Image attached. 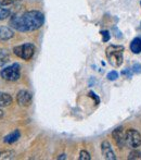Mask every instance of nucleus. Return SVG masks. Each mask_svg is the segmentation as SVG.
Here are the masks:
<instances>
[{"mask_svg":"<svg viewBox=\"0 0 141 160\" xmlns=\"http://www.w3.org/2000/svg\"><path fill=\"white\" fill-rule=\"evenodd\" d=\"M45 23V15L38 10H31L21 14H13L10 19V28L19 32H33Z\"/></svg>","mask_w":141,"mask_h":160,"instance_id":"obj_1","label":"nucleus"},{"mask_svg":"<svg viewBox=\"0 0 141 160\" xmlns=\"http://www.w3.org/2000/svg\"><path fill=\"white\" fill-rule=\"evenodd\" d=\"M125 48L120 45H110L106 49V55L109 62L113 67H120L123 63V52Z\"/></svg>","mask_w":141,"mask_h":160,"instance_id":"obj_2","label":"nucleus"},{"mask_svg":"<svg viewBox=\"0 0 141 160\" xmlns=\"http://www.w3.org/2000/svg\"><path fill=\"white\" fill-rule=\"evenodd\" d=\"M35 46L31 42H25V44L19 45L13 48V53L20 59H23L25 61H28L33 58L35 53Z\"/></svg>","mask_w":141,"mask_h":160,"instance_id":"obj_3","label":"nucleus"},{"mask_svg":"<svg viewBox=\"0 0 141 160\" xmlns=\"http://www.w3.org/2000/svg\"><path fill=\"white\" fill-rule=\"evenodd\" d=\"M0 75L3 80L8 82H15L21 78V65L19 63H13L9 67L2 69Z\"/></svg>","mask_w":141,"mask_h":160,"instance_id":"obj_4","label":"nucleus"},{"mask_svg":"<svg viewBox=\"0 0 141 160\" xmlns=\"http://www.w3.org/2000/svg\"><path fill=\"white\" fill-rule=\"evenodd\" d=\"M126 145L131 149L141 146V134L137 130L129 128L126 131Z\"/></svg>","mask_w":141,"mask_h":160,"instance_id":"obj_5","label":"nucleus"},{"mask_svg":"<svg viewBox=\"0 0 141 160\" xmlns=\"http://www.w3.org/2000/svg\"><path fill=\"white\" fill-rule=\"evenodd\" d=\"M112 137H113L115 144L120 148H123L126 146V131L124 128H117L112 132Z\"/></svg>","mask_w":141,"mask_h":160,"instance_id":"obj_6","label":"nucleus"},{"mask_svg":"<svg viewBox=\"0 0 141 160\" xmlns=\"http://www.w3.org/2000/svg\"><path fill=\"white\" fill-rule=\"evenodd\" d=\"M33 101V95L31 92L26 91V89H21L19 93L16 94V102L19 106L22 107H28Z\"/></svg>","mask_w":141,"mask_h":160,"instance_id":"obj_7","label":"nucleus"},{"mask_svg":"<svg viewBox=\"0 0 141 160\" xmlns=\"http://www.w3.org/2000/svg\"><path fill=\"white\" fill-rule=\"evenodd\" d=\"M101 152L102 156L104 159L107 160H115L116 159V155L113 150V147L110 144L109 141H103L101 143Z\"/></svg>","mask_w":141,"mask_h":160,"instance_id":"obj_8","label":"nucleus"},{"mask_svg":"<svg viewBox=\"0 0 141 160\" xmlns=\"http://www.w3.org/2000/svg\"><path fill=\"white\" fill-rule=\"evenodd\" d=\"M14 36L12 28L0 26V40H9Z\"/></svg>","mask_w":141,"mask_h":160,"instance_id":"obj_9","label":"nucleus"},{"mask_svg":"<svg viewBox=\"0 0 141 160\" xmlns=\"http://www.w3.org/2000/svg\"><path fill=\"white\" fill-rule=\"evenodd\" d=\"M21 137V132H20V130H14L13 132L9 133L7 136H4L3 138V142L6 144H13L15 143V142L19 141V138Z\"/></svg>","mask_w":141,"mask_h":160,"instance_id":"obj_10","label":"nucleus"},{"mask_svg":"<svg viewBox=\"0 0 141 160\" xmlns=\"http://www.w3.org/2000/svg\"><path fill=\"white\" fill-rule=\"evenodd\" d=\"M12 101H13V99L10 94L1 93V92H0V107H2V108L9 107V106H11Z\"/></svg>","mask_w":141,"mask_h":160,"instance_id":"obj_11","label":"nucleus"},{"mask_svg":"<svg viewBox=\"0 0 141 160\" xmlns=\"http://www.w3.org/2000/svg\"><path fill=\"white\" fill-rule=\"evenodd\" d=\"M130 50L133 51L134 53H136V55L141 52V38L140 37H136L131 40Z\"/></svg>","mask_w":141,"mask_h":160,"instance_id":"obj_12","label":"nucleus"},{"mask_svg":"<svg viewBox=\"0 0 141 160\" xmlns=\"http://www.w3.org/2000/svg\"><path fill=\"white\" fill-rule=\"evenodd\" d=\"M11 15V10L3 6H0V21L2 20H6L8 17Z\"/></svg>","mask_w":141,"mask_h":160,"instance_id":"obj_13","label":"nucleus"},{"mask_svg":"<svg viewBox=\"0 0 141 160\" xmlns=\"http://www.w3.org/2000/svg\"><path fill=\"white\" fill-rule=\"evenodd\" d=\"M9 61V55L4 50L0 49V68H2Z\"/></svg>","mask_w":141,"mask_h":160,"instance_id":"obj_14","label":"nucleus"},{"mask_svg":"<svg viewBox=\"0 0 141 160\" xmlns=\"http://www.w3.org/2000/svg\"><path fill=\"white\" fill-rule=\"evenodd\" d=\"M128 159H141V152L137 149V148H134L128 155Z\"/></svg>","mask_w":141,"mask_h":160,"instance_id":"obj_15","label":"nucleus"},{"mask_svg":"<svg viewBox=\"0 0 141 160\" xmlns=\"http://www.w3.org/2000/svg\"><path fill=\"white\" fill-rule=\"evenodd\" d=\"M14 152L11 150H6V152H0V159H12L14 157Z\"/></svg>","mask_w":141,"mask_h":160,"instance_id":"obj_16","label":"nucleus"},{"mask_svg":"<svg viewBox=\"0 0 141 160\" xmlns=\"http://www.w3.org/2000/svg\"><path fill=\"white\" fill-rule=\"evenodd\" d=\"M22 0H0V6L8 7V6H13L15 3H19Z\"/></svg>","mask_w":141,"mask_h":160,"instance_id":"obj_17","label":"nucleus"},{"mask_svg":"<svg viewBox=\"0 0 141 160\" xmlns=\"http://www.w3.org/2000/svg\"><path fill=\"white\" fill-rule=\"evenodd\" d=\"M78 159L79 160H90L91 157H90V154H89L87 150H80Z\"/></svg>","mask_w":141,"mask_h":160,"instance_id":"obj_18","label":"nucleus"},{"mask_svg":"<svg viewBox=\"0 0 141 160\" xmlns=\"http://www.w3.org/2000/svg\"><path fill=\"white\" fill-rule=\"evenodd\" d=\"M106 78H107V80H109V81H115V80H117V78H118V73L116 71H111V72H109V73H107Z\"/></svg>","mask_w":141,"mask_h":160,"instance_id":"obj_19","label":"nucleus"},{"mask_svg":"<svg viewBox=\"0 0 141 160\" xmlns=\"http://www.w3.org/2000/svg\"><path fill=\"white\" fill-rule=\"evenodd\" d=\"M101 35H102V40H103L104 42H109L110 40V33L107 32V31H101Z\"/></svg>","mask_w":141,"mask_h":160,"instance_id":"obj_20","label":"nucleus"},{"mask_svg":"<svg viewBox=\"0 0 141 160\" xmlns=\"http://www.w3.org/2000/svg\"><path fill=\"white\" fill-rule=\"evenodd\" d=\"M131 71L135 72V73H141V64L139 63H135L133 65V69H131Z\"/></svg>","mask_w":141,"mask_h":160,"instance_id":"obj_21","label":"nucleus"},{"mask_svg":"<svg viewBox=\"0 0 141 160\" xmlns=\"http://www.w3.org/2000/svg\"><path fill=\"white\" fill-rule=\"evenodd\" d=\"M88 95H89V97H91V98H93V99H95V100H96V102H97V103H99V101H100L99 97H98V96H96V94L93 93V92H89V94H88Z\"/></svg>","mask_w":141,"mask_h":160,"instance_id":"obj_22","label":"nucleus"},{"mask_svg":"<svg viewBox=\"0 0 141 160\" xmlns=\"http://www.w3.org/2000/svg\"><path fill=\"white\" fill-rule=\"evenodd\" d=\"M62 158H63V159H66V156H65V155H60V157H58V159H62Z\"/></svg>","mask_w":141,"mask_h":160,"instance_id":"obj_23","label":"nucleus"},{"mask_svg":"<svg viewBox=\"0 0 141 160\" xmlns=\"http://www.w3.org/2000/svg\"><path fill=\"white\" fill-rule=\"evenodd\" d=\"M3 116H4V112L2 111L1 109H0V119H2V118H3Z\"/></svg>","mask_w":141,"mask_h":160,"instance_id":"obj_24","label":"nucleus"}]
</instances>
